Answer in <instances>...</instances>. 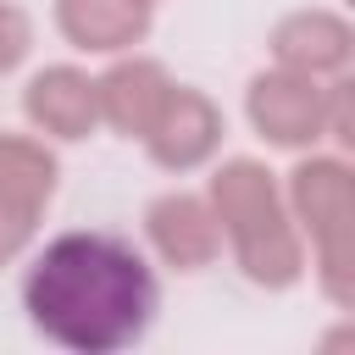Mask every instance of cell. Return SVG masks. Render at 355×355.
I'll return each mask as SVG.
<instances>
[{
    "label": "cell",
    "instance_id": "cell-1",
    "mask_svg": "<svg viewBox=\"0 0 355 355\" xmlns=\"http://www.w3.org/2000/svg\"><path fill=\"white\" fill-rule=\"evenodd\" d=\"M28 311L44 338L100 355L144 333L155 283L144 261L111 233H67L28 272Z\"/></svg>",
    "mask_w": 355,
    "mask_h": 355
},
{
    "label": "cell",
    "instance_id": "cell-2",
    "mask_svg": "<svg viewBox=\"0 0 355 355\" xmlns=\"http://www.w3.org/2000/svg\"><path fill=\"white\" fill-rule=\"evenodd\" d=\"M28 111H33L39 122H50L55 133L78 139V133L89 128V116H94V94H89V83H83L78 72H44V78H33Z\"/></svg>",
    "mask_w": 355,
    "mask_h": 355
},
{
    "label": "cell",
    "instance_id": "cell-3",
    "mask_svg": "<svg viewBox=\"0 0 355 355\" xmlns=\"http://www.w3.org/2000/svg\"><path fill=\"white\" fill-rule=\"evenodd\" d=\"M61 22L72 28V39H83L94 50H111L128 33H139L144 17L133 11V0H67L61 6Z\"/></svg>",
    "mask_w": 355,
    "mask_h": 355
},
{
    "label": "cell",
    "instance_id": "cell-4",
    "mask_svg": "<svg viewBox=\"0 0 355 355\" xmlns=\"http://www.w3.org/2000/svg\"><path fill=\"white\" fill-rule=\"evenodd\" d=\"M22 44H28L22 17H17V11H0V67H11V61L22 55Z\"/></svg>",
    "mask_w": 355,
    "mask_h": 355
}]
</instances>
